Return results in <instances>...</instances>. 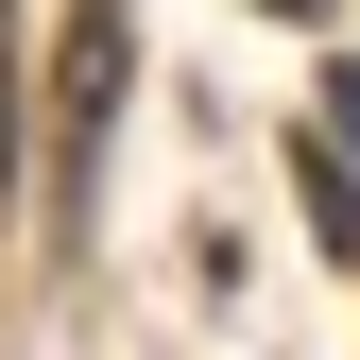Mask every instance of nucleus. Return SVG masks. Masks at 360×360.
<instances>
[{
	"label": "nucleus",
	"instance_id": "obj_2",
	"mask_svg": "<svg viewBox=\"0 0 360 360\" xmlns=\"http://www.w3.org/2000/svg\"><path fill=\"white\" fill-rule=\"evenodd\" d=\"M309 223H326V240L360 257V172H343V138H309Z\"/></svg>",
	"mask_w": 360,
	"mask_h": 360
},
{
	"label": "nucleus",
	"instance_id": "obj_3",
	"mask_svg": "<svg viewBox=\"0 0 360 360\" xmlns=\"http://www.w3.org/2000/svg\"><path fill=\"white\" fill-rule=\"evenodd\" d=\"M257 18H326V0H257Z\"/></svg>",
	"mask_w": 360,
	"mask_h": 360
},
{
	"label": "nucleus",
	"instance_id": "obj_1",
	"mask_svg": "<svg viewBox=\"0 0 360 360\" xmlns=\"http://www.w3.org/2000/svg\"><path fill=\"white\" fill-rule=\"evenodd\" d=\"M120 86H138V0H69V52H52V138H103Z\"/></svg>",
	"mask_w": 360,
	"mask_h": 360
},
{
	"label": "nucleus",
	"instance_id": "obj_4",
	"mask_svg": "<svg viewBox=\"0 0 360 360\" xmlns=\"http://www.w3.org/2000/svg\"><path fill=\"white\" fill-rule=\"evenodd\" d=\"M0 189H18V138H0Z\"/></svg>",
	"mask_w": 360,
	"mask_h": 360
}]
</instances>
